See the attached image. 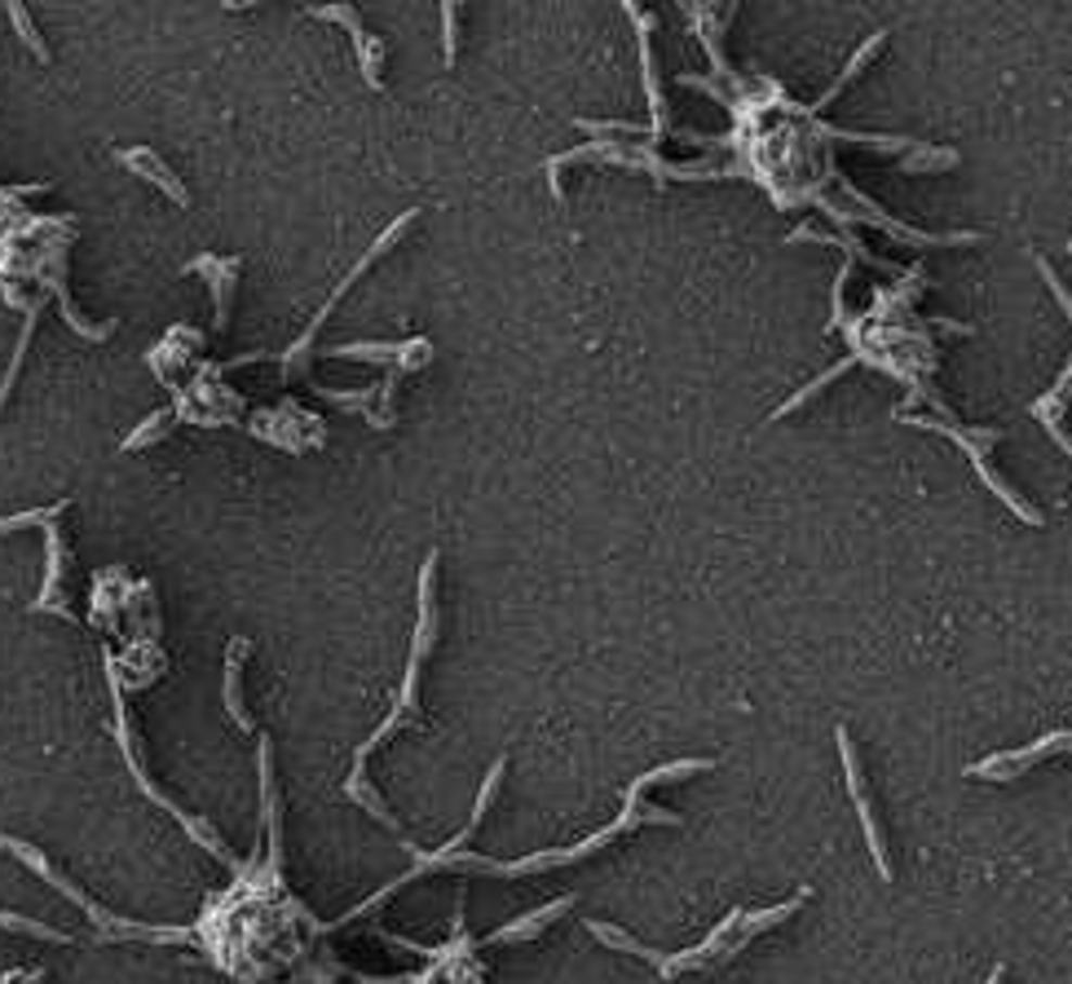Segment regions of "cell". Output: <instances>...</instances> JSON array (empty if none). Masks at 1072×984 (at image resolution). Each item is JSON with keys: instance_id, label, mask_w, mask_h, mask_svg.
<instances>
[{"instance_id": "obj_1", "label": "cell", "mask_w": 1072, "mask_h": 984, "mask_svg": "<svg viewBox=\"0 0 1072 984\" xmlns=\"http://www.w3.org/2000/svg\"><path fill=\"white\" fill-rule=\"evenodd\" d=\"M715 764L711 759H676V764H658L653 772H645V777H636V785H627V808H623V817L614 821V826H605L600 834H587L583 843H574V847H557V852H539V857H521V861H490V857H473V852H463V843L477 834V826H482V817H486V808H490V800L499 795V781H503V772H508V759H495L490 764V772H486V781H482V791H477V804H473V817H468V826L446 843V847H437V852H429V857H420L416 852V866L401 874V879H393L384 892H375L367 905H358V913H371L380 900H388L397 887H407L411 879H424V874H433V870H455V874H495V879H521V874H544V870H552V866H574V861H583V857H591L596 847H605L610 839H618V834H627V830H636V826H645V821H672V826H680V817L676 813H666V808H653V804H645L640 808V795L649 791L653 781H676V777H689V772H711Z\"/></svg>"}, {"instance_id": "obj_2", "label": "cell", "mask_w": 1072, "mask_h": 984, "mask_svg": "<svg viewBox=\"0 0 1072 984\" xmlns=\"http://www.w3.org/2000/svg\"><path fill=\"white\" fill-rule=\"evenodd\" d=\"M437 561H442V552H429V557H424V570H420V627H416V640H411L407 676H401V685H397V698H393V706H388V715H384V725L354 751V772H349V781H345V795H349L358 808H367L380 826H388L397 839H407V834H401L397 817L384 808V800L367 785V772H362V768H367L371 751L384 746L397 729L420 725V676H424V663H429V653H433V644H437V623H442V614H437Z\"/></svg>"}, {"instance_id": "obj_3", "label": "cell", "mask_w": 1072, "mask_h": 984, "mask_svg": "<svg viewBox=\"0 0 1072 984\" xmlns=\"http://www.w3.org/2000/svg\"><path fill=\"white\" fill-rule=\"evenodd\" d=\"M808 896V892H799L794 900H786V905H777V909H755V913H742V909H732L724 923L711 932V941H702V945H693V949H685V954H658V949H649V945H640V941H631L623 928H610V923H587V932L596 936V941H605V945H614V949H623V954H636V958H645V962H653L658 967V975H685V971H698V967H706L719 949L724 954H737V949H746L760 932H768V928H777V923H786V918L799 909V900Z\"/></svg>"}, {"instance_id": "obj_4", "label": "cell", "mask_w": 1072, "mask_h": 984, "mask_svg": "<svg viewBox=\"0 0 1072 984\" xmlns=\"http://www.w3.org/2000/svg\"><path fill=\"white\" fill-rule=\"evenodd\" d=\"M416 217H420L416 208H411V213H401V217H397V221H393V226H388V230H384V234L375 239V247H371V252H367V256L358 260V266H354V270H349V274L341 279V287L327 296V305H322V309H318V314L309 318V327H305V332H301V336L292 341V349H283V354H239V358H230V362H217V367H221V375H226V371H234V367H247V362H279V367H283V380H301V375H309V362H314V341H318V327L327 322V314L341 305V296H345V292H349V287H354V283H358V279H362V274H367V270L375 266V260H380V256H384V252H388V247H393V243H397L401 234H407V226H411Z\"/></svg>"}, {"instance_id": "obj_5", "label": "cell", "mask_w": 1072, "mask_h": 984, "mask_svg": "<svg viewBox=\"0 0 1072 984\" xmlns=\"http://www.w3.org/2000/svg\"><path fill=\"white\" fill-rule=\"evenodd\" d=\"M173 416L177 424H204V429H226V424H239L247 420V402L226 384L221 367L217 362H204L194 371V380L177 393L173 402Z\"/></svg>"}, {"instance_id": "obj_6", "label": "cell", "mask_w": 1072, "mask_h": 984, "mask_svg": "<svg viewBox=\"0 0 1072 984\" xmlns=\"http://www.w3.org/2000/svg\"><path fill=\"white\" fill-rule=\"evenodd\" d=\"M247 429H252L260 442H270V446H279V450H288V455H301V450L327 442L322 420H318L314 411L296 407V402H279V407L252 411V416H247Z\"/></svg>"}, {"instance_id": "obj_7", "label": "cell", "mask_w": 1072, "mask_h": 984, "mask_svg": "<svg viewBox=\"0 0 1072 984\" xmlns=\"http://www.w3.org/2000/svg\"><path fill=\"white\" fill-rule=\"evenodd\" d=\"M146 367L159 375V384L181 393L194 380V371L204 367V332H194V327H173V332L146 354Z\"/></svg>"}, {"instance_id": "obj_8", "label": "cell", "mask_w": 1072, "mask_h": 984, "mask_svg": "<svg viewBox=\"0 0 1072 984\" xmlns=\"http://www.w3.org/2000/svg\"><path fill=\"white\" fill-rule=\"evenodd\" d=\"M834 742H839V759H843V772H847V795H852V804H856V817H860V830H865V843H869V857H875L879 879H883V883H892L888 843H883V830H879V821H875V804H869V791H865V781H860V759H856V746H852L847 729H839V733H834Z\"/></svg>"}, {"instance_id": "obj_9", "label": "cell", "mask_w": 1072, "mask_h": 984, "mask_svg": "<svg viewBox=\"0 0 1072 984\" xmlns=\"http://www.w3.org/2000/svg\"><path fill=\"white\" fill-rule=\"evenodd\" d=\"M186 274H204L208 292H213V332L226 336L230 332V309H234V292H239V274H243V256H194Z\"/></svg>"}, {"instance_id": "obj_10", "label": "cell", "mask_w": 1072, "mask_h": 984, "mask_svg": "<svg viewBox=\"0 0 1072 984\" xmlns=\"http://www.w3.org/2000/svg\"><path fill=\"white\" fill-rule=\"evenodd\" d=\"M115 159H119L132 177H142V181H151L155 190H164L177 208H194V194L186 190V181H181V177H177V172H173V168H168V164H164L151 146H119V151H115Z\"/></svg>"}, {"instance_id": "obj_11", "label": "cell", "mask_w": 1072, "mask_h": 984, "mask_svg": "<svg viewBox=\"0 0 1072 984\" xmlns=\"http://www.w3.org/2000/svg\"><path fill=\"white\" fill-rule=\"evenodd\" d=\"M1055 751H1072V729H1068V733H1050V738L1033 742L1029 751H1001V755H988V759L971 764L967 772H971V777L1007 781V777H1016V768H1029V764H1037V759H1046V755H1055Z\"/></svg>"}, {"instance_id": "obj_12", "label": "cell", "mask_w": 1072, "mask_h": 984, "mask_svg": "<svg viewBox=\"0 0 1072 984\" xmlns=\"http://www.w3.org/2000/svg\"><path fill=\"white\" fill-rule=\"evenodd\" d=\"M309 14H314V18H336V23H345L349 36H354V44H358V53H362V76H367V85H371V89H384V76H380V67H384V40L362 31V14L349 10V5H322V10L314 5Z\"/></svg>"}, {"instance_id": "obj_13", "label": "cell", "mask_w": 1072, "mask_h": 984, "mask_svg": "<svg viewBox=\"0 0 1072 984\" xmlns=\"http://www.w3.org/2000/svg\"><path fill=\"white\" fill-rule=\"evenodd\" d=\"M247 653H252V640H247V636H234V640L226 644V689H221L226 711H230L234 729H239L243 738L256 733V719H252L247 706H243V667H247Z\"/></svg>"}, {"instance_id": "obj_14", "label": "cell", "mask_w": 1072, "mask_h": 984, "mask_svg": "<svg viewBox=\"0 0 1072 984\" xmlns=\"http://www.w3.org/2000/svg\"><path fill=\"white\" fill-rule=\"evenodd\" d=\"M570 905H574V896H561V900L544 905V909H534V913L516 918V923H508V928L490 932V936H486V945H516V941H534V936H539L548 923H557V918H561Z\"/></svg>"}, {"instance_id": "obj_15", "label": "cell", "mask_w": 1072, "mask_h": 984, "mask_svg": "<svg viewBox=\"0 0 1072 984\" xmlns=\"http://www.w3.org/2000/svg\"><path fill=\"white\" fill-rule=\"evenodd\" d=\"M173 429H177V416H173V407H168V411H155L151 420H142L138 429H132V433L124 437V446H119V450H124V455H132V450H138V446L146 450V446H155V442H164V437H168Z\"/></svg>"}, {"instance_id": "obj_16", "label": "cell", "mask_w": 1072, "mask_h": 984, "mask_svg": "<svg viewBox=\"0 0 1072 984\" xmlns=\"http://www.w3.org/2000/svg\"><path fill=\"white\" fill-rule=\"evenodd\" d=\"M5 14L14 18V27H18V36H23V44L44 62V67H49V62H53V53H49V44H44V36L36 31V23L27 18V5H18V0H10V5H5Z\"/></svg>"}, {"instance_id": "obj_17", "label": "cell", "mask_w": 1072, "mask_h": 984, "mask_svg": "<svg viewBox=\"0 0 1072 984\" xmlns=\"http://www.w3.org/2000/svg\"><path fill=\"white\" fill-rule=\"evenodd\" d=\"M72 503H53V508H40V512H18V516H0V535H14V531H27V526H49L58 521Z\"/></svg>"}, {"instance_id": "obj_18", "label": "cell", "mask_w": 1072, "mask_h": 984, "mask_svg": "<svg viewBox=\"0 0 1072 984\" xmlns=\"http://www.w3.org/2000/svg\"><path fill=\"white\" fill-rule=\"evenodd\" d=\"M455 5H442V18H446V67H450V62H455Z\"/></svg>"}, {"instance_id": "obj_19", "label": "cell", "mask_w": 1072, "mask_h": 984, "mask_svg": "<svg viewBox=\"0 0 1072 984\" xmlns=\"http://www.w3.org/2000/svg\"><path fill=\"white\" fill-rule=\"evenodd\" d=\"M997 980H1001V967H997V971H993V975H988V984H997Z\"/></svg>"}]
</instances>
